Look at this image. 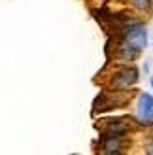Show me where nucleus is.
Masks as SVG:
<instances>
[{
  "label": "nucleus",
  "instance_id": "f257e3e1",
  "mask_svg": "<svg viewBox=\"0 0 153 155\" xmlns=\"http://www.w3.org/2000/svg\"><path fill=\"white\" fill-rule=\"evenodd\" d=\"M140 72L132 63H119L117 68L110 70L104 76V83L108 89H132L138 83Z\"/></svg>",
  "mask_w": 153,
  "mask_h": 155
},
{
  "label": "nucleus",
  "instance_id": "f03ea898",
  "mask_svg": "<svg viewBox=\"0 0 153 155\" xmlns=\"http://www.w3.org/2000/svg\"><path fill=\"white\" fill-rule=\"evenodd\" d=\"M129 100H131L129 89H108L106 87L93 100V115L106 114V112L117 110V108H125L129 104Z\"/></svg>",
  "mask_w": 153,
  "mask_h": 155
},
{
  "label": "nucleus",
  "instance_id": "7ed1b4c3",
  "mask_svg": "<svg viewBox=\"0 0 153 155\" xmlns=\"http://www.w3.org/2000/svg\"><path fill=\"white\" fill-rule=\"evenodd\" d=\"M129 150V136H108V138H98L95 151L108 153V155H119Z\"/></svg>",
  "mask_w": 153,
  "mask_h": 155
},
{
  "label": "nucleus",
  "instance_id": "20e7f679",
  "mask_svg": "<svg viewBox=\"0 0 153 155\" xmlns=\"http://www.w3.org/2000/svg\"><path fill=\"white\" fill-rule=\"evenodd\" d=\"M136 114L140 121H153V97L151 93H140L138 104H136Z\"/></svg>",
  "mask_w": 153,
  "mask_h": 155
},
{
  "label": "nucleus",
  "instance_id": "39448f33",
  "mask_svg": "<svg viewBox=\"0 0 153 155\" xmlns=\"http://www.w3.org/2000/svg\"><path fill=\"white\" fill-rule=\"evenodd\" d=\"M131 4H132V10L140 12V13H146V12H151L153 0H131Z\"/></svg>",
  "mask_w": 153,
  "mask_h": 155
},
{
  "label": "nucleus",
  "instance_id": "423d86ee",
  "mask_svg": "<svg viewBox=\"0 0 153 155\" xmlns=\"http://www.w3.org/2000/svg\"><path fill=\"white\" fill-rule=\"evenodd\" d=\"M149 83H151V89H153V76L149 78Z\"/></svg>",
  "mask_w": 153,
  "mask_h": 155
}]
</instances>
